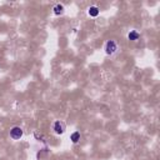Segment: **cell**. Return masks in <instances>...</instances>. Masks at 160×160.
<instances>
[{
    "instance_id": "6da1fadb",
    "label": "cell",
    "mask_w": 160,
    "mask_h": 160,
    "mask_svg": "<svg viewBox=\"0 0 160 160\" xmlns=\"http://www.w3.org/2000/svg\"><path fill=\"white\" fill-rule=\"evenodd\" d=\"M66 130V125L62 120H55L52 122V131L56 134V135H61L64 134Z\"/></svg>"
},
{
    "instance_id": "7a4b0ae2",
    "label": "cell",
    "mask_w": 160,
    "mask_h": 160,
    "mask_svg": "<svg viewBox=\"0 0 160 160\" xmlns=\"http://www.w3.org/2000/svg\"><path fill=\"white\" fill-rule=\"evenodd\" d=\"M104 50L108 55H112L118 51V44L115 40H108L105 42V46H104Z\"/></svg>"
},
{
    "instance_id": "3957f363",
    "label": "cell",
    "mask_w": 160,
    "mask_h": 160,
    "mask_svg": "<svg viewBox=\"0 0 160 160\" xmlns=\"http://www.w3.org/2000/svg\"><path fill=\"white\" fill-rule=\"evenodd\" d=\"M22 134H24V131H22V129L20 126H12L10 129V132H9L10 138L12 140H20L22 138Z\"/></svg>"
},
{
    "instance_id": "277c9868",
    "label": "cell",
    "mask_w": 160,
    "mask_h": 160,
    "mask_svg": "<svg viewBox=\"0 0 160 160\" xmlns=\"http://www.w3.org/2000/svg\"><path fill=\"white\" fill-rule=\"evenodd\" d=\"M52 12L55 14V15H62L64 12H65V8H64V5L62 4H56L54 8H52Z\"/></svg>"
},
{
    "instance_id": "5b68a950",
    "label": "cell",
    "mask_w": 160,
    "mask_h": 160,
    "mask_svg": "<svg viewBox=\"0 0 160 160\" xmlns=\"http://www.w3.org/2000/svg\"><path fill=\"white\" fill-rule=\"evenodd\" d=\"M99 12H100V10H99V8H98L96 5H91V6L88 9V14H89L91 18H96V16L99 15Z\"/></svg>"
},
{
    "instance_id": "8992f818",
    "label": "cell",
    "mask_w": 160,
    "mask_h": 160,
    "mask_svg": "<svg viewBox=\"0 0 160 160\" xmlns=\"http://www.w3.org/2000/svg\"><path fill=\"white\" fill-rule=\"evenodd\" d=\"M139 38H140V34H139V31H136V30H130L129 34H128V39H129L130 41H138Z\"/></svg>"
},
{
    "instance_id": "52a82bcc",
    "label": "cell",
    "mask_w": 160,
    "mask_h": 160,
    "mask_svg": "<svg viewBox=\"0 0 160 160\" xmlns=\"http://www.w3.org/2000/svg\"><path fill=\"white\" fill-rule=\"evenodd\" d=\"M70 140H71L72 144L79 142V140H80V132H79V131H74V132L70 135Z\"/></svg>"
}]
</instances>
